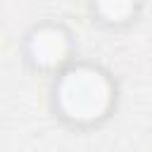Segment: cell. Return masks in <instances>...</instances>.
<instances>
[{"label": "cell", "mask_w": 152, "mask_h": 152, "mask_svg": "<svg viewBox=\"0 0 152 152\" xmlns=\"http://www.w3.org/2000/svg\"><path fill=\"white\" fill-rule=\"evenodd\" d=\"M145 7L140 0H90L86 2V17L97 31L124 33L140 24Z\"/></svg>", "instance_id": "cell-3"}, {"label": "cell", "mask_w": 152, "mask_h": 152, "mask_svg": "<svg viewBox=\"0 0 152 152\" xmlns=\"http://www.w3.org/2000/svg\"><path fill=\"white\" fill-rule=\"evenodd\" d=\"M17 55L26 71L48 81L81 57L74 28L64 19L55 17H45L26 26V31L19 36Z\"/></svg>", "instance_id": "cell-2"}, {"label": "cell", "mask_w": 152, "mask_h": 152, "mask_svg": "<svg viewBox=\"0 0 152 152\" xmlns=\"http://www.w3.org/2000/svg\"><path fill=\"white\" fill-rule=\"evenodd\" d=\"M121 83L116 74L90 57H78L48 86L50 116L71 133H95L119 112Z\"/></svg>", "instance_id": "cell-1"}]
</instances>
